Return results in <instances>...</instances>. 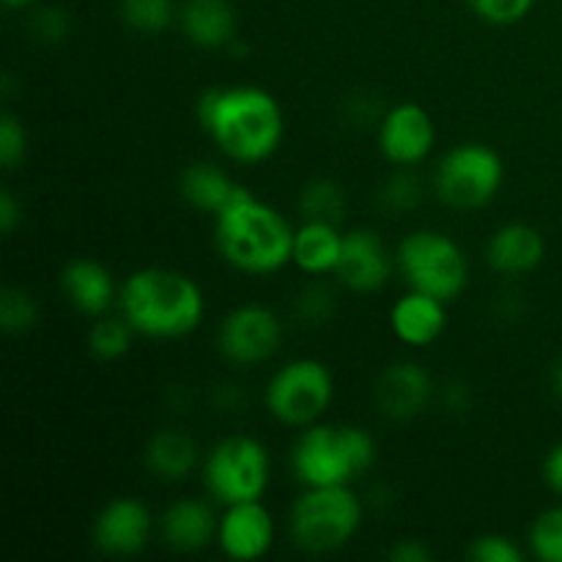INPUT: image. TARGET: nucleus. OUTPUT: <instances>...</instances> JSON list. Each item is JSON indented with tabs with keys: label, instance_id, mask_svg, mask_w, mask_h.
<instances>
[{
	"label": "nucleus",
	"instance_id": "1",
	"mask_svg": "<svg viewBox=\"0 0 562 562\" xmlns=\"http://www.w3.org/2000/svg\"><path fill=\"white\" fill-rule=\"evenodd\" d=\"M195 113L214 146L239 165L267 162L283 143V108L258 86L209 88Z\"/></svg>",
	"mask_w": 562,
	"mask_h": 562
},
{
	"label": "nucleus",
	"instance_id": "2",
	"mask_svg": "<svg viewBox=\"0 0 562 562\" xmlns=\"http://www.w3.org/2000/svg\"><path fill=\"white\" fill-rule=\"evenodd\" d=\"M119 313L137 335L179 340L201 327L206 300L190 274L168 267H146L121 283Z\"/></svg>",
	"mask_w": 562,
	"mask_h": 562
},
{
	"label": "nucleus",
	"instance_id": "3",
	"mask_svg": "<svg viewBox=\"0 0 562 562\" xmlns=\"http://www.w3.org/2000/svg\"><path fill=\"white\" fill-rule=\"evenodd\" d=\"M214 245L228 267L245 274L280 272L294 256V228L247 187L220 214H214Z\"/></svg>",
	"mask_w": 562,
	"mask_h": 562
},
{
	"label": "nucleus",
	"instance_id": "4",
	"mask_svg": "<svg viewBox=\"0 0 562 562\" xmlns=\"http://www.w3.org/2000/svg\"><path fill=\"white\" fill-rule=\"evenodd\" d=\"M376 461V442L360 426L344 423H313L302 428L291 470L305 488L349 486L355 477L368 472Z\"/></svg>",
	"mask_w": 562,
	"mask_h": 562
},
{
	"label": "nucleus",
	"instance_id": "5",
	"mask_svg": "<svg viewBox=\"0 0 562 562\" xmlns=\"http://www.w3.org/2000/svg\"><path fill=\"white\" fill-rule=\"evenodd\" d=\"M362 525V505L349 486L305 488L291 508V541L311 554L344 549Z\"/></svg>",
	"mask_w": 562,
	"mask_h": 562
},
{
	"label": "nucleus",
	"instance_id": "6",
	"mask_svg": "<svg viewBox=\"0 0 562 562\" xmlns=\"http://www.w3.org/2000/svg\"><path fill=\"white\" fill-rule=\"evenodd\" d=\"M401 274L406 285L442 302H453L470 283V261L456 239L439 231L423 228L406 236L398 245Z\"/></svg>",
	"mask_w": 562,
	"mask_h": 562
},
{
	"label": "nucleus",
	"instance_id": "7",
	"mask_svg": "<svg viewBox=\"0 0 562 562\" xmlns=\"http://www.w3.org/2000/svg\"><path fill=\"white\" fill-rule=\"evenodd\" d=\"M505 162L486 143H461L450 148L434 173L439 201L453 212H477L503 190Z\"/></svg>",
	"mask_w": 562,
	"mask_h": 562
},
{
	"label": "nucleus",
	"instance_id": "8",
	"mask_svg": "<svg viewBox=\"0 0 562 562\" xmlns=\"http://www.w3.org/2000/svg\"><path fill=\"white\" fill-rule=\"evenodd\" d=\"M272 481L269 450L252 437H228L212 448L203 461V483L217 505L261 499Z\"/></svg>",
	"mask_w": 562,
	"mask_h": 562
},
{
	"label": "nucleus",
	"instance_id": "9",
	"mask_svg": "<svg viewBox=\"0 0 562 562\" xmlns=\"http://www.w3.org/2000/svg\"><path fill=\"white\" fill-rule=\"evenodd\" d=\"M335 376L316 357L291 360L269 379L267 409L289 428H307L333 406Z\"/></svg>",
	"mask_w": 562,
	"mask_h": 562
},
{
	"label": "nucleus",
	"instance_id": "10",
	"mask_svg": "<svg viewBox=\"0 0 562 562\" xmlns=\"http://www.w3.org/2000/svg\"><path fill=\"white\" fill-rule=\"evenodd\" d=\"M283 344V322L272 307L239 305L220 322L217 349L239 368L261 366L272 360Z\"/></svg>",
	"mask_w": 562,
	"mask_h": 562
},
{
	"label": "nucleus",
	"instance_id": "11",
	"mask_svg": "<svg viewBox=\"0 0 562 562\" xmlns=\"http://www.w3.org/2000/svg\"><path fill=\"white\" fill-rule=\"evenodd\" d=\"M437 146V124L417 102H401L384 113L379 126V148L395 168H415L426 162Z\"/></svg>",
	"mask_w": 562,
	"mask_h": 562
},
{
	"label": "nucleus",
	"instance_id": "12",
	"mask_svg": "<svg viewBox=\"0 0 562 562\" xmlns=\"http://www.w3.org/2000/svg\"><path fill=\"white\" fill-rule=\"evenodd\" d=\"M278 527L261 499L225 505L217 527V543L228 560L252 562L272 552Z\"/></svg>",
	"mask_w": 562,
	"mask_h": 562
},
{
	"label": "nucleus",
	"instance_id": "13",
	"mask_svg": "<svg viewBox=\"0 0 562 562\" xmlns=\"http://www.w3.org/2000/svg\"><path fill=\"white\" fill-rule=\"evenodd\" d=\"M151 510L135 497H115L93 519V543L110 558H132L151 541Z\"/></svg>",
	"mask_w": 562,
	"mask_h": 562
},
{
	"label": "nucleus",
	"instance_id": "14",
	"mask_svg": "<svg viewBox=\"0 0 562 562\" xmlns=\"http://www.w3.org/2000/svg\"><path fill=\"white\" fill-rule=\"evenodd\" d=\"M395 263L398 261L382 236L368 228H355L344 234V250L333 274L355 294H371L387 285Z\"/></svg>",
	"mask_w": 562,
	"mask_h": 562
},
{
	"label": "nucleus",
	"instance_id": "15",
	"mask_svg": "<svg viewBox=\"0 0 562 562\" xmlns=\"http://www.w3.org/2000/svg\"><path fill=\"white\" fill-rule=\"evenodd\" d=\"M431 376L417 362H395L376 379L373 401L387 420H412L431 401Z\"/></svg>",
	"mask_w": 562,
	"mask_h": 562
},
{
	"label": "nucleus",
	"instance_id": "16",
	"mask_svg": "<svg viewBox=\"0 0 562 562\" xmlns=\"http://www.w3.org/2000/svg\"><path fill=\"white\" fill-rule=\"evenodd\" d=\"M390 329L401 344L426 349L437 344L448 329V302L409 289L390 311Z\"/></svg>",
	"mask_w": 562,
	"mask_h": 562
},
{
	"label": "nucleus",
	"instance_id": "17",
	"mask_svg": "<svg viewBox=\"0 0 562 562\" xmlns=\"http://www.w3.org/2000/svg\"><path fill=\"white\" fill-rule=\"evenodd\" d=\"M60 291L66 302L82 316L99 318L119 302L113 272L93 258H75L60 272Z\"/></svg>",
	"mask_w": 562,
	"mask_h": 562
},
{
	"label": "nucleus",
	"instance_id": "18",
	"mask_svg": "<svg viewBox=\"0 0 562 562\" xmlns=\"http://www.w3.org/2000/svg\"><path fill=\"white\" fill-rule=\"evenodd\" d=\"M488 267L499 274H530L547 258V239L536 225L508 223L488 239Z\"/></svg>",
	"mask_w": 562,
	"mask_h": 562
},
{
	"label": "nucleus",
	"instance_id": "19",
	"mask_svg": "<svg viewBox=\"0 0 562 562\" xmlns=\"http://www.w3.org/2000/svg\"><path fill=\"white\" fill-rule=\"evenodd\" d=\"M220 519L214 508L203 499H179L170 505L159 521L162 541L176 552H201L217 541Z\"/></svg>",
	"mask_w": 562,
	"mask_h": 562
},
{
	"label": "nucleus",
	"instance_id": "20",
	"mask_svg": "<svg viewBox=\"0 0 562 562\" xmlns=\"http://www.w3.org/2000/svg\"><path fill=\"white\" fill-rule=\"evenodd\" d=\"M179 25L201 49H225L236 42V11L231 0H184Z\"/></svg>",
	"mask_w": 562,
	"mask_h": 562
},
{
	"label": "nucleus",
	"instance_id": "21",
	"mask_svg": "<svg viewBox=\"0 0 562 562\" xmlns=\"http://www.w3.org/2000/svg\"><path fill=\"white\" fill-rule=\"evenodd\" d=\"M241 184H236L223 168L214 162H195L181 173L179 192L184 203L195 212L203 214H220L236 195H239Z\"/></svg>",
	"mask_w": 562,
	"mask_h": 562
},
{
	"label": "nucleus",
	"instance_id": "22",
	"mask_svg": "<svg viewBox=\"0 0 562 562\" xmlns=\"http://www.w3.org/2000/svg\"><path fill=\"white\" fill-rule=\"evenodd\" d=\"M340 250H344V234L335 223H322V220H305L294 231V256L291 263L305 274H329L338 267Z\"/></svg>",
	"mask_w": 562,
	"mask_h": 562
},
{
	"label": "nucleus",
	"instance_id": "23",
	"mask_svg": "<svg viewBox=\"0 0 562 562\" xmlns=\"http://www.w3.org/2000/svg\"><path fill=\"white\" fill-rule=\"evenodd\" d=\"M146 467L162 481H184L201 464V450L198 442L187 431L165 428L157 431L146 445Z\"/></svg>",
	"mask_w": 562,
	"mask_h": 562
},
{
	"label": "nucleus",
	"instance_id": "24",
	"mask_svg": "<svg viewBox=\"0 0 562 562\" xmlns=\"http://www.w3.org/2000/svg\"><path fill=\"white\" fill-rule=\"evenodd\" d=\"M135 329L126 322L124 316H99L97 322L88 329V349L97 360L115 362L121 357H126V351L132 349V338H135Z\"/></svg>",
	"mask_w": 562,
	"mask_h": 562
},
{
	"label": "nucleus",
	"instance_id": "25",
	"mask_svg": "<svg viewBox=\"0 0 562 562\" xmlns=\"http://www.w3.org/2000/svg\"><path fill=\"white\" fill-rule=\"evenodd\" d=\"M119 14L130 31L159 36L176 20V0H119Z\"/></svg>",
	"mask_w": 562,
	"mask_h": 562
},
{
	"label": "nucleus",
	"instance_id": "26",
	"mask_svg": "<svg viewBox=\"0 0 562 562\" xmlns=\"http://www.w3.org/2000/svg\"><path fill=\"white\" fill-rule=\"evenodd\" d=\"M300 209L305 214V220H322V223L338 225L346 209V192L335 181L316 179L302 190Z\"/></svg>",
	"mask_w": 562,
	"mask_h": 562
},
{
	"label": "nucleus",
	"instance_id": "27",
	"mask_svg": "<svg viewBox=\"0 0 562 562\" xmlns=\"http://www.w3.org/2000/svg\"><path fill=\"white\" fill-rule=\"evenodd\" d=\"M38 322V302L33 300L31 291L9 285L0 294V327L9 335H25L36 327Z\"/></svg>",
	"mask_w": 562,
	"mask_h": 562
},
{
	"label": "nucleus",
	"instance_id": "28",
	"mask_svg": "<svg viewBox=\"0 0 562 562\" xmlns=\"http://www.w3.org/2000/svg\"><path fill=\"white\" fill-rule=\"evenodd\" d=\"M530 549L541 562H562V508H547L536 516Z\"/></svg>",
	"mask_w": 562,
	"mask_h": 562
},
{
	"label": "nucleus",
	"instance_id": "29",
	"mask_svg": "<svg viewBox=\"0 0 562 562\" xmlns=\"http://www.w3.org/2000/svg\"><path fill=\"white\" fill-rule=\"evenodd\" d=\"M27 154V132L14 113L0 115V165L5 170L20 168Z\"/></svg>",
	"mask_w": 562,
	"mask_h": 562
},
{
	"label": "nucleus",
	"instance_id": "30",
	"mask_svg": "<svg viewBox=\"0 0 562 562\" xmlns=\"http://www.w3.org/2000/svg\"><path fill=\"white\" fill-rule=\"evenodd\" d=\"M467 3L488 25H514L530 14L536 0H467Z\"/></svg>",
	"mask_w": 562,
	"mask_h": 562
},
{
	"label": "nucleus",
	"instance_id": "31",
	"mask_svg": "<svg viewBox=\"0 0 562 562\" xmlns=\"http://www.w3.org/2000/svg\"><path fill=\"white\" fill-rule=\"evenodd\" d=\"M470 560L475 562H521L525 552L510 541L508 536H499V532H488V536H477L470 543Z\"/></svg>",
	"mask_w": 562,
	"mask_h": 562
},
{
	"label": "nucleus",
	"instance_id": "32",
	"mask_svg": "<svg viewBox=\"0 0 562 562\" xmlns=\"http://www.w3.org/2000/svg\"><path fill=\"white\" fill-rule=\"evenodd\" d=\"M31 31L38 42L58 44L69 36V16H66V11L47 5V9H38L36 14H33Z\"/></svg>",
	"mask_w": 562,
	"mask_h": 562
},
{
	"label": "nucleus",
	"instance_id": "33",
	"mask_svg": "<svg viewBox=\"0 0 562 562\" xmlns=\"http://www.w3.org/2000/svg\"><path fill=\"white\" fill-rule=\"evenodd\" d=\"M384 201H387L390 209H409L415 206L417 201H420V184H417L412 176L406 173H398L395 179L387 181V187H384Z\"/></svg>",
	"mask_w": 562,
	"mask_h": 562
},
{
	"label": "nucleus",
	"instance_id": "34",
	"mask_svg": "<svg viewBox=\"0 0 562 562\" xmlns=\"http://www.w3.org/2000/svg\"><path fill=\"white\" fill-rule=\"evenodd\" d=\"M20 223H22V203L16 201L14 192L3 190V195H0V231H3V236H11Z\"/></svg>",
	"mask_w": 562,
	"mask_h": 562
},
{
	"label": "nucleus",
	"instance_id": "35",
	"mask_svg": "<svg viewBox=\"0 0 562 562\" xmlns=\"http://www.w3.org/2000/svg\"><path fill=\"white\" fill-rule=\"evenodd\" d=\"M387 558L393 562H428L431 560V552H428V547L423 541H412V538H406V541H398L393 549H390Z\"/></svg>",
	"mask_w": 562,
	"mask_h": 562
},
{
	"label": "nucleus",
	"instance_id": "36",
	"mask_svg": "<svg viewBox=\"0 0 562 562\" xmlns=\"http://www.w3.org/2000/svg\"><path fill=\"white\" fill-rule=\"evenodd\" d=\"M543 481L554 494L562 497V442L554 445L547 459H543Z\"/></svg>",
	"mask_w": 562,
	"mask_h": 562
},
{
	"label": "nucleus",
	"instance_id": "37",
	"mask_svg": "<svg viewBox=\"0 0 562 562\" xmlns=\"http://www.w3.org/2000/svg\"><path fill=\"white\" fill-rule=\"evenodd\" d=\"M552 390H554V395L562 401V360L554 362V368H552Z\"/></svg>",
	"mask_w": 562,
	"mask_h": 562
},
{
	"label": "nucleus",
	"instance_id": "38",
	"mask_svg": "<svg viewBox=\"0 0 562 562\" xmlns=\"http://www.w3.org/2000/svg\"><path fill=\"white\" fill-rule=\"evenodd\" d=\"M31 3H36V0H3L5 9H27Z\"/></svg>",
	"mask_w": 562,
	"mask_h": 562
}]
</instances>
